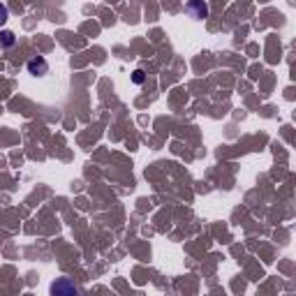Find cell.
I'll return each mask as SVG.
<instances>
[{
	"instance_id": "6da1fadb",
	"label": "cell",
	"mask_w": 296,
	"mask_h": 296,
	"mask_svg": "<svg viewBox=\"0 0 296 296\" xmlns=\"http://www.w3.org/2000/svg\"><path fill=\"white\" fill-rule=\"evenodd\" d=\"M26 67H28V74H33V77H44V74H49V63L44 61L42 56L31 58Z\"/></svg>"
},
{
	"instance_id": "7a4b0ae2",
	"label": "cell",
	"mask_w": 296,
	"mask_h": 296,
	"mask_svg": "<svg viewBox=\"0 0 296 296\" xmlns=\"http://www.w3.org/2000/svg\"><path fill=\"white\" fill-rule=\"evenodd\" d=\"M185 12L192 19H206L208 17V7H206L204 0H190L185 5Z\"/></svg>"
},
{
	"instance_id": "3957f363",
	"label": "cell",
	"mask_w": 296,
	"mask_h": 296,
	"mask_svg": "<svg viewBox=\"0 0 296 296\" xmlns=\"http://www.w3.org/2000/svg\"><path fill=\"white\" fill-rule=\"evenodd\" d=\"M17 44V35L12 31H0V47L3 49H10Z\"/></svg>"
},
{
	"instance_id": "277c9868",
	"label": "cell",
	"mask_w": 296,
	"mask_h": 296,
	"mask_svg": "<svg viewBox=\"0 0 296 296\" xmlns=\"http://www.w3.org/2000/svg\"><path fill=\"white\" fill-rule=\"evenodd\" d=\"M7 19H10V10H7V5L0 3V28L7 24Z\"/></svg>"
},
{
	"instance_id": "5b68a950",
	"label": "cell",
	"mask_w": 296,
	"mask_h": 296,
	"mask_svg": "<svg viewBox=\"0 0 296 296\" xmlns=\"http://www.w3.org/2000/svg\"><path fill=\"white\" fill-rule=\"evenodd\" d=\"M132 81H134L137 86H141V84H144V81H146L144 70H134V72H132Z\"/></svg>"
},
{
	"instance_id": "8992f818",
	"label": "cell",
	"mask_w": 296,
	"mask_h": 296,
	"mask_svg": "<svg viewBox=\"0 0 296 296\" xmlns=\"http://www.w3.org/2000/svg\"><path fill=\"white\" fill-rule=\"evenodd\" d=\"M51 289H54V294L56 291H77V287H72V284H65V282H61V284H54V287H51Z\"/></svg>"
}]
</instances>
